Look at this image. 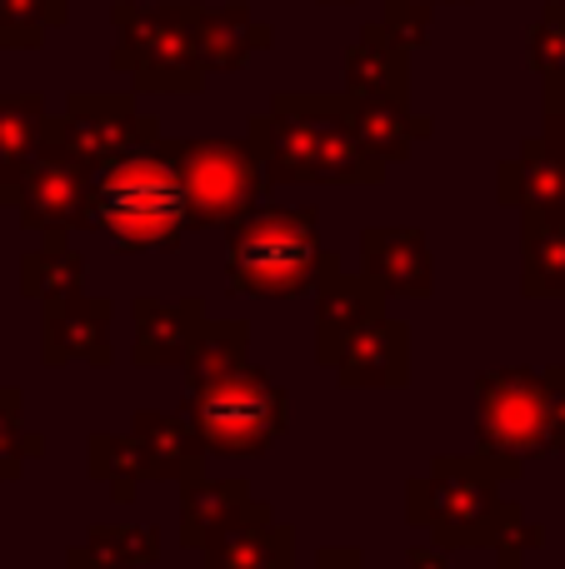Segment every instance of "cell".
I'll list each match as a JSON object with an SVG mask.
<instances>
[{
    "instance_id": "obj_1",
    "label": "cell",
    "mask_w": 565,
    "mask_h": 569,
    "mask_svg": "<svg viewBox=\"0 0 565 569\" xmlns=\"http://www.w3.org/2000/svg\"><path fill=\"white\" fill-rule=\"evenodd\" d=\"M266 186H380L386 166L360 146L346 96H276L250 120Z\"/></svg>"
},
{
    "instance_id": "obj_2",
    "label": "cell",
    "mask_w": 565,
    "mask_h": 569,
    "mask_svg": "<svg viewBox=\"0 0 565 569\" xmlns=\"http://www.w3.org/2000/svg\"><path fill=\"white\" fill-rule=\"evenodd\" d=\"M90 226L126 256H160L186 240V186L166 140L130 150L90 180Z\"/></svg>"
},
{
    "instance_id": "obj_3",
    "label": "cell",
    "mask_w": 565,
    "mask_h": 569,
    "mask_svg": "<svg viewBox=\"0 0 565 569\" xmlns=\"http://www.w3.org/2000/svg\"><path fill=\"white\" fill-rule=\"evenodd\" d=\"M516 475L521 460L511 455H440L430 475L406 485V520L440 550L496 545V535L521 515L511 500H500V485Z\"/></svg>"
},
{
    "instance_id": "obj_4",
    "label": "cell",
    "mask_w": 565,
    "mask_h": 569,
    "mask_svg": "<svg viewBox=\"0 0 565 569\" xmlns=\"http://www.w3.org/2000/svg\"><path fill=\"white\" fill-rule=\"evenodd\" d=\"M336 270V256L320 246V216L316 210H286V206H256L246 220L230 226V256L226 280L236 295L256 300H296L316 290Z\"/></svg>"
},
{
    "instance_id": "obj_5",
    "label": "cell",
    "mask_w": 565,
    "mask_h": 569,
    "mask_svg": "<svg viewBox=\"0 0 565 569\" xmlns=\"http://www.w3.org/2000/svg\"><path fill=\"white\" fill-rule=\"evenodd\" d=\"M186 425L200 450L216 455H266L290 430V395L260 365L240 360L226 370L190 375L186 385Z\"/></svg>"
},
{
    "instance_id": "obj_6",
    "label": "cell",
    "mask_w": 565,
    "mask_h": 569,
    "mask_svg": "<svg viewBox=\"0 0 565 569\" xmlns=\"http://www.w3.org/2000/svg\"><path fill=\"white\" fill-rule=\"evenodd\" d=\"M476 435L486 455H511V460L561 455L565 450V365L480 375Z\"/></svg>"
},
{
    "instance_id": "obj_7",
    "label": "cell",
    "mask_w": 565,
    "mask_h": 569,
    "mask_svg": "<svg viewBox=\"0 0 565 569\" xmlns=\"http://www.w3.org/2000/svg\"><path fill=\"white\" fill-rule=\"evenodd\" d=\"M200 6H126L110 10L116 20V70L136 80L146 96H190L206 86V60L196 40Z\"/></svg>"
},
{
    "instance_id": "obj_8",
    "label": "cell",
    "mask_w": 565,
    "mask_h": 569,
    "mask_svg": "<svg viewBox=\"0 0 565 569\" xmlns=\"http://www.w3.org/2000/svg\"><path fill=\"white\" fill-rule=\"evenodd\" d=\"M186 186L190 230H230L260 206V160L250 140H166Z\"/></svg>"
},
{
    "instance_id": "obj_9",
    "label": "cell",
    "mask_w": 565,
    "mask_h": 569,
    "mask_svg": "<svg viewBox=\"0 0 565 569\" xmlns=\"http://www.w3.org/2000/svg\"><path fill=\"white\" fill-rule=\"evenodd\" d=\"M156 140L160 126L150 116H140L130 96H70L66 110L46 120V146L76 160L86 176H100L120 156L156 146Z\"/></svg>"
},
{
    "instance_id": "obj_10",
    "label": "cell",
    "mask_w": 565,
    "mask_h": 569,
    "mask_svg": "<svg viewBox=\"0 0 565 569\" xmlns=\"http://www.w3.org/2000/svg\"><path fill=\"white\" fill-rule=\"evenodd\" d=\"M90 180L76 160H66L60 150L40 146L36 156L20 166L16 176V200L26 230L36 236H66V230H86L90 226Z\"/></svg>"
},
{
    "instance_id": "obj_11",
    "label": "cell",
    "mask_w": 565,
    "mask_h": 569,
    "mask_svg": "<svg viewBox=\"0 0 565 569\" xmlns=\"http://www.w3.org/2000/svg\"><path fill=\"white\" fill-rule=\"evenodd\" d=\"M330 370L346 390H400L410 385V325L390 315H370L330 350Z\"/></svg>"
},
{
    "instance_id": "obj_12",
    "label": "cell",
    "mask_w": 565,
    "mask_h": 569,
    "mask_svg": "<svg viewBox=\"0 0 565 569\" xmlns=\"http://www.w3.org/2000/svg\"><path fill=\"white\" fill-rule=\"evenodd\" d=\"M296 560V530L276 520V510L250 500L216 540L206 545L200 569H290Z\"/></svg>"
},
{
    "instance_id": "obj_13",
    "label": "cell",
    "mask_w": 565,
    "mask_h": 569,
    "mask_svg": "<svg viewBox=\"0 0 565 569\" xmlns=\"http://www.w3.org/2000/svg\"><path fill=\"white\" fill-rule=\"evenodd\" d=\"M496 200L521 216L565 220V146H556L551 136H531L516 160H500Z\"/></svg>"
},
{
    "instance_id": "obj_14",
    "label": "cell",
    "mask_w": 565,
    "mask_h": 569,
    "mask_svg": "<svg viewBox=\"0 0 565 569\" xmlns=\"http://www.w3.org/2000/svg\"><path fill=\"white\" fill-rule=\"evenodd\" d=\"M116 315L110 300L96 295H70V300L46 305V325H40V355L46 365H110V340L106 325Z\"/></svg>"
},
{
    "instance_id": "obj_15",
    "label": "cell",
    "mask_w": 565,
    "mask_h": 569,
    "mask_svg": "<svg viewBox=\"0 0 565 569\" xmlns=\"http://www.w3.org/2000/svg\"><path fill=\"white\" fill-rule=\"evenodd\" d=\"M360 260L366 276L386 295H430V246L416 226H370L360 230Z\"/></svg>"
},
{
    "instance_id": "obj_16",
    "label": "cell",
    "mask_w": 565,
    "mask_h": 569,
    "mask_svg": "<svg viewBox=\"0 0 565 569\" xmlns=\"http://www.w3.org/2000/svg\"><path fill=\"white\" fill-rule=\"evenodd\" d=\"M130 315H136V365L146 370L186 365L200 340V325H206V310L196 300H150L146 295L130 305Z\"/></svg>"
},
{
    "instance_id": "obj_17",
    "label": "cell",
    "mask_w": 565,
    "mask_h": 569,
    "mask_svg": "<svg viewBox=\"0 0 565 569\" xmlns=\"http://www.w3.org/2000/svg\"><path fill=\"white\" fill-rule=\"evenodd\" d=\"M370 315H386V290H380L366 270L350 276V270L336 266L326 280L316 284V360L326 365L330 350L340 345V335H350L356 325H366Z\"/></svg>"
},
{
    "instance_id": "obj_18",
    "label": "cell",
    "mask_w": 565,
    "mask_h": 569,
    "mask_svg": "<svg viewBox=\"0 0 565 569\" xmlns=\"http://www.w3.org/2000/svg\"><path fill=\"white\" fill-rule=\"evenodd\" d=\"M346 96H410V46L380 20L366 26L346 56Z\"/></svg>"
},
{
    "instance_id": "obj_19",
    "label": "cell",
    "mask_w": 565,
    "mask_h": 569,
    "mask_svg": "<svg viewBox=\"0 0 565 569\" xmlns=\"http://www.w3.org/2000/svg\"><path fill=\"white\" fill-rule=\"evenodd\" d=\"M130 445H136L146 480H196L200 475V440L190 435V425L180 415H160V410H140L130 425Z\"/></svg>"
},
{
    "instance_id": "obj_20",
    "label": "cell",
    "mask_w": 565,
    "mask_h": 569,
    "mask_svg": "<svg viewBox=\"0 0 565 569\" xmlns=\"http://www.w3.org/2000/svg\"><path fill=\"white\" fill-rule=\"evenodd\" d=\"M350 100V126H356L360 146L390 166V160H406L416 140L430 136V120L426 116H410L406 100H390V96H346Z\"/></svg>"
},
{
    "instance_id": "obj_21",
    "label": "cell",
    "mask_w": 565,
    "mask_h": 569,
    "mask_svg": "<svg viewBox=\"0 0 565 569\" xmlns=\"http://www.w3.org/2000/svg\"><path fill=\"white\" fill-rule=\"evenodd\" d=\"M196 40H200V60H206V70H240L276 36H270V26H260L246 6H220V10L200 6Z\"/></svg>"
},
{
    "instance_id": "obj_22",
    "label": "cell",
    "mask_w": 565,
    "mask_h": 569,
    "mask_svg": "<svg viewBox=\"0 0 565 569\" xmlns=\"http://www.w3.org/2000/svg\"><path fill=\"white\" fill-rule=\"evenodd\" d=\"M521 290L531 300H565V220L521 216Z\"/></svg>"
},
{
    "instance_id": "obj_23",
    "label": "cell",
    "mask_w": 565,
    "mask_h": 569,
    "mask_svg": "<svg viewBox=\"0 0 565 569\" xmlns=\"http://www.w3.org/2000/svg\"><path fill=\"white\" fill-rule=\"evenodd\" d=\"M250 505V485L246 480H186V500H180V545L206 550L230 520Z\"/></svg>"
},
{
    "instance_id": "obj_24",
    "label": "cell",
    "mask_w": 565,
    "mask_h": 569,
    "mask_svg": "<svg viewBox=\"0 0 565 569\" xmlns=\"http://www.w3.org/2000/svg\"><path fill=\"white\" fill-rule=\"evenodd\" d=\"M20 290L40 305L70 300L86 290V260L66 246V236H46V246L26 250V260H20Z\"/></svg>"
},
{
    "instance_id": "obj_25",
    "label": "cell",
    "mask_w": 565,
    "mask_h": 569,
    "mask_svg": "<svg viewBox=\"0 0 565 569\" xmlns=\"http://www.w3.org/2000/svg\"><path fill=\"white\" fill-rule=\"evenodd\" d=\"M46 100L40 96H0V180L16 190V176L46 146Z\"/></svg>"
},
{
    "instance_id": "obj_26",
    "label": "cell",
    "mask_w": 565,
    "mask_h": 569,
    "mask_svg": "<svg viewBox=\"0 0 565 569\" xmlns=\"http://www.w3.org/2000/svg\"><path fill=\"white\" fill-rule=\"evenodd\" d=\"M86 470L96 485H106L110 500H136L140 480H146V465H140L136 445L130 435H110V430H96L90 435V455H86Z\"/></svg>"
},
{
    "instance_id": "obj_27",
    "label": "cell",
    "mask_w": 565,
    "mask_h": 569,
    "mask_svg": "<svg viewBox=\"0 0 565 569\" xmlns=\"http://www.w3.org/2000/svg\"><path fill=\"white\" fill-rule=\"evenodd\" d=\"M56 26H66V0H0V46L30 50Z\"/></svg>"
},
{
    "instance_id": "obj_28",
    "label": "cell",
    "mask_w": 565,
    "mask_h": 569,
    "mask_svg": "<svg viewBox=\"0 0 565 569\" xmlns=\"http://www.w3.org/2000/svg\"><path fill=\"white\" fill-rule=\"evenodd\" d=\"M246 350H250L246 320H206L196 350H190V360H186V380L190 375H210V370H226V365H240Z\"/></svg>"
},
{
    "instance_id": "obj_29",
    "label": "cell",
    "mask_w": 565,
    "mask_h": 569,
    "mask_svg": "<svg viewBox=\"0 0 565 569\" xmlns=\"http://www.w3.org/2000/svg\"><path fill=\"white\" fill-rule=\"evenodd\" d=\"M20 405H26L20 390H0V480H20V475H26V460L40 450V435L26 430Z\"/></svg>"
},
{
    "instance_id": "obj_30",
    "label": "cell",
    "mask_w": 565,
    "mask_h": 569,
    "mask_svg": "<svg viewBox=\"0 0 565 569\" xmlns=\"http://www.w3.org/2000/svg\"><path fill=\"white\" fill-rule=\"evenodd\" d=\"M526 56L541 80H565V6L561 0H551V6L541 10V20L531 26Z\"/></svg>"
},
{
    "instance_id": "obj_31",
    "label": "cell",
    "mask_w": 565,
    "mask_h": 569,
    "mask_svg": "<svg viewBox=\"0 0 565 569\" xmlns=\"http://www.w3.org/2000/svg\"><path fill=\"white\" fill-rule=\"evenodd\" d=\"M66 569H140V565L130 555L120 525H96L86 540L66 550Z\"/></svg>"
},
{
    "instance_id": "obj_32",
    "label": "cell",
    "mask_w": 565,
    "mask_h": 569,
    "mask_svg": "<svg viewBox=\"0 0 565 569\" xmlns=\"http://www.w3.org/2000/svg\"><path fill=\"white\" fill-rule=\"evenodd\" d=\"M541 545H546V525H536V520L526 525V515H516V520L496 535V545H490V550H496L500 569H521V565H526V555L541 550Z\"/></svg>"
},
{
    "instance_id": "obj_33",
    "label": "cell",
    "mask_w": 565,
    "mask_h": 569,
    "mask_svg": "<svg viewBox=\"0 0 565 569\" xmlns=\"http://www.w3.org/2000/svg\"><path fill=\"white\" fill-rule=\"evenodd\" d=\"M546 136L565 146V80H546Z\"/></svg>"
},
{
    "instance_id": "obj_34",
    "label": "cell",
    "mask_w": 565,
    "mask_h": 569,
    "mask_svg": "<svg viewBox=\"0 0 565 569\" xmlns=\"http://www.w3.org/2000/svg\"><path fill=\"white\" fill-rule=\"evenodd\" d=\"M310 569H370V565L360 560V550H350V545H330V550L316 555V565Z\"/></svg>"
},
{
    "instance_id": "obj_35",
    "label": "cell",
    "mask_w": 565,
    "mask_h": 569,
    "mask_svg": "<svg viewBox=\"0 0 565 569\" xmlns=\"http://www.w3.org/2000/svg\"><path fill=\"white\" fill-rule=\"evenodd\" d=\"M410 569H450L446 550H440V545H416V550H410Z\"/></svg>"
},
{
    "instance_id": "obj_36",
    "label": "cell",
    "mask_w": 565,
    "mask_h": 569,
    "mask_svg": "<svg viewBox=\"0 0 565 569\" xmlns=\"http://www.w3.org/2000/svg\"><path fill=\"white\" fill-rule=\"evenodd\" d=\"M10 200H16V190H10L6 180H0V206H10Z\"/></svg>"
},
{
    "instance_id": "obj_37",
    "label": "cell",
    "mask_w": 565,
    "mask_h": 569,
    "mask_svg": "<svg viewBox=\"0 0 565 569\" xmlns=\"http://www.w3.org/2000/svg\"><path fill=\"white\" fill-rule=\"evenodd\" d=\"M426 6H440V0H426ZM446 6H470V0H446Z\"/></svg>"
},
{
    "instance_id": "obj_38",
    "label": "cell",
    "mask_w": 565,
    "mask_h": 569,
    "mask_svg": "<svg viewBox=\"0 0 565 569\" xmlns=\"http://www.w3.org/2000/svg\"><path fill=\"white\" fill-rule=\"evenodd\" d=\"M326 6H350V0H326Z\"/></svg>"
}]
</instances>
